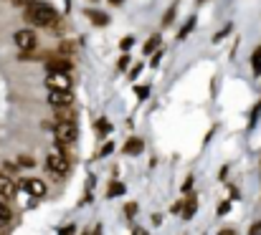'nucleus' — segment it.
Segmentation results:
<instances>
[{
    "mask_svg": "<svg viewBox=\"0 0 261 235\" xmlns=\"http://www.w3.org/2000/svg\"><path fill=\"white\" fill-rule=\"evenodd\" d=\"M228 210H231V202H228V200H223V202H221V208H218V215H226Z\"/></svg>",
    "mask_w": 261,
    "mask_h": 235,
    "instance_id": "a878e982",
    "label": "nucleus"
},
{
    "mask_svg": "<svg viewBox=\"0 0 261 235\" xmlns=\"http://www.w3.org/2000/svg\"><path fill=\"white\" fill-rule=\"evenodd\" d=\"M218 235H236V233H233V230H221Z\"/></svg>",
    "mask_w": 261,
    "mask_h": 235,
    "instance_id": "c9c22d12",
    "label": "nucleus"
},
{
    "mask_svg": "<svg viewBox=\"0 0 261 235\" xmlns=\"http://www.w3.org/2000/svg\"><path fill=\"white\" fill-rule=\"evenodd\" d=\"M15 182L10 180V177H5V174H0V195L3 197H10V195H15Z\"/></svg>",
    "mask_w": 261,
    "mask_h": 235,
    "instance_id": "9d476101",
    "label": "nucleus"
},
{
    "mask_svg": "<svg viewBox=\"0 0 261 235\" xmlns=\"http://www.w3.org/2000/svg\"><path fill=\"white\" fill-rule=\"evenodd\" d=\"M135 235H137V233H135Z\"/></svg>",
    "mask_w": 261,
    "mask_h": 235,
    "instance_id": "58836bf2",
    "label": "nucleus"
},
{
    "mask_svg": "<svg viewBox=\"0 0 261 235\" xmlns=\"http://www.w3.org/2000/svg\"><path fill=\"white\" fill-rule=\"evenodd\" d=\"M193 25H195V18H188V23H185V25L180 28V33H177V38L182 41V38H185V36H188V33L193 31Z\"/></svg>",
    "mask_w": 261,
    "mask_h": 235,
    "instance_id": "f3484780",
    "label": "nucleus"
},
{
    "mask_svg": "<svg viewBox=\"0 0 261 235\" xmlns=\"http://www.w3.org/2000/svg\"><path fill=\"white\" fill-rule=\"evenodd\" d=\"M46 83H48V89H51V91H69L71 78L66 76V74H48Z\"/></svg>",
    "mask_w": 261,
    "mask_h": 235,
    "instance_id": "423d86ee",
    "label": "nucleus"
},
{
    "mask_svg": "<svg viewBox=\"0 0 261 235\" xmlns=\"http://www.w3.org/2000/svg\"><path fill=\"white\" fill-rule=\"evenodd\" d=\"M137 213H140V208H137V205H135V202H129V205H127V208H124V215H127V218H135V215H137Z\"/></svg>",
    "mask_w": 261,
    "mask_h": 235,
    "instance_id": "4be33fe9",
    "label": "nucleus"
},
{
    "mask_svg": "<svg viewBox=\"0 0 261 235\" xmlns=\"http://www.w3.org/2000/svg\"><path fill=\"white\" fill-rule=\"evenodd\" d=\"M198 3H205V0H198Z\"/></svg>",
    "mask_w": 261,
    "mask_h": 235,
    "instance_id": "4c0bfd02",
    "label": "nucleus"
},
{
    "mask_svg": "<svg viewBox=\"0 0 261 235\" xmlns=\"http://www.w3.org/2000/svg\"><path fill=\"white\" fill-rule=\"evenodd\" d=\"M25 20L36 23V25H48L51 28L54 23H59V13L51 5H46V3H36V5H31L25 10Z\"/></svg>",
    "mask_w": 261,
    "mask_h": 235,
    "instance_id": "f257e3e1",
    "label": "nucleus"
},
{
    "mask_svg": "<svg viewBox=\"0 0 261 235\" xmlns=\"http://www.w3.org/2000/svg\"><path fill=\"white\" fill-rule=\"evenodd\" d=\"M94 132H96L99 137H107V134L112 132V124H109L107 119H96V122H94Z\"/></svg>",
    "mask_w": 261,
    "mask_h": 235,
    "instance_id": "4468645a",
    "label": "nucleus"
},
{
    "mask_svg": "<svg viewBox=\"0 0 261 235\" xmlns=\"http://www.w3.org/2000/svg\"><path fill=\"white\" fill-rule=\"evenodd\" d=\"M13 41H15V46H18L20 51H33V48L38 46V38H36L33 31H18V33L13 36Z\"/></svg>",
    "mask_w": 261,
    "mask_h": 235,
    "instance_id": "7ed1b4c3",
    "label": "nucleus"
},
{
    "mask_svg": "<svg viewBox=\"0 0 261 235\" xmlns=\"http://www.w3.org/2000/svg\"><path fill=\"white\" fill-rule=\"evenodd\" d=\"M182 190H185V192H190V190H193V177H188V180H185V185H182Z\"/></svg>",
    "mask_w": 261,
    "mask_h": 235,
    "instance_id": "c756f323",
    "label": "nucleus"
},
{
    "mask_svg": "<svg viewBox=\"0 0 261 235\" xmlns=\"http://www.w3.org/2000/svg\"><path fill=\"white\" fill-rule=\"evenodd\" d=\"M158 43H160V36H150L147 43H145V53H152L158 48Z\"/></svg>",
    "mask_w": 261,
    "mask_h": 235,
    "instance_id": "a211bd4d",
    "label": "nucleus"
},
{
    "mask_svg": "<svg viewBox=\"0 0 261 235\" xmlns=\"http://www.w3.org/2000/svg\"><path fill=\"white\" fill-rule=\"evenodd\" d=\"M195 208H198V197H195V195H190V197L185 200V208H182V213H180V215H182V218H193V215H195Z\"/></svg>",
    "mask_w": 261,
    "mask_h": 235,
    "instance_id": "ddd939ff",
    "label": "nucleus"
},
{
    "mask_svg": "<svg viewBox=\"0 0 261 235\" xmlns=\"http://www.w3.org/2000/svg\"><path fill=\"white\" fill-rule=\"evenodd\" d=\"M147 94H150L147 86H140V89H137V96H140V99H147Z\"/></svg>",
    "mask_w": 261,
    "mask_h": 235,
    "instance_id": "cd10ccee",
    "label": "nucleus"
},
{
    "mask_svg": "<svg viewBox=\"0 0 261 235\" xmlns=\"http://www.w3.org/2000/svg\"><path fill=\"white\" fill-rule=\"evenodd\" d=\"M122 192H124V185H122V182H112L109 190H107V197H117V195H122Z\"/></svg>",
    "mask_w": 261,
    "mask_h": 235,
    "instance_id": "2eb2a0df",
    "label": "nucleus"
},
{
    "mask_svg": "<svg viewBox=\"0 0 261 235\" xmlns=\"http://www.w3.org/2000/svg\"><path fill=\"white\" fill-rule=\"evenodd\" d=\"M74 230H76V225H69V228L61 230V235H74Z\"/></svg>",
    "mask_w": 261,
    "mask_h": 235,
    "instance_id": "2f4dec72",
    "label": "nucleus"
},
{
    "mask_svg": "<svg viewBox=\"0 0 261 235\" xmlns=\"http://www.w3.org/2000/svg\"><path fill=\"white\" fill-rule=\"evenodd\" d=\"M160 223H163V215L155 213V215H152V225H160Z\"/></svg>",
    "mask_w": 261,
    "mask_h": 235,
    "instance_id": "f704fd0d",
    "label": "nucleus"
},
{
    "mask_svg": "<svg viewBox=\"0 0 261 235\" xmlns=\"http://www.w3.org/2000/svg\"><path fill=\"white\" fill-rule=\"evenodd\" d=\"M109 3H112V5H122L124 0H109Z\"/></svg>",
    "mask_w": 261,
    "mask_h": 235,
    "instance_id": "e433bc0d",
    "label": "nucleus"
},
{
    "mask_svg": "<svg viewBox=\"0 0 261 235\" xmlns=\"http://www.w3.org/2000/svg\"><path fill=\"white\" fill-rule=\"evenodd\" d=\"M175 13H177V5H170V8H168V13L163 15V25H173Z\"/></svg>",
    "mask_w": 261,
    "mask_h": 235,
    "instance_id": "dca6fc26",
    "label": "nucleus"
},
{
    "mask_svg": "<svg viewBox=\"0 0 261 235\" xmlns=\"http://www.w3.org/2000/svg\"><path fill=\"white\" fill-rule=\"evenodd\" d=\"M132 43H135V38H132V36H124V38H122V43H119V48H122V51H129V48H132Z\"/></svg>",
    "mask_w": 261,
    "mask_h": 235,
    "instance_id": "412c9836",
    "label": "nucleus"
},
{
    "mask_svg": "<svg viewBox=\"0 0 261 235\" xmlns=\"http://www.w3.org/2000/svg\"><path fill=\"white\" fill-rule=\"evenodd\" d=\"M20 190H25V192L33 195V197H43V195H46V185H43L41 180H23V182H20Z\"/></svg>",
    "mask_w": 261,
    "mask_h": 235,
    "instance_id": "6e6552de",
    "label": "nucleus"
},
{
    "mask_svg": "<svg viewBox=\"0 0 261 235\" xmlns=\"http://www.w3.org/2000/svg\"><path fill=\"white\" fill-rule=\"evenodd\" d=\"M38 0H13V5H20V8H31V5H36Z\"/></svg>",
    "mask_w": 261,
    "mask_h": 235,
    "instance_id": "393cba45",
    "label": "nucleus"
},
{
    "mask_svg": "<svg viewBox=\"0 0 261 235\" xmlns=\"http://www.w3.org/2000/svg\"><path fill=\"white\" fill-rule=\"evenodd\" d=\"M48 104H51L54 109L74 106V94H71V91H51V94H48Z\"/></svg>",
    "mask_w": 261,
    "mask_h": 235,
    "instance_id": "39448f33",
    "label": "nucleus"
},
{
    "mask_svg": "<svg viewBox=\"0 0 261 235\" xmlns=\"http://www.w3.org/2000/svg\"><path fill=\"white\" fill-rule=\"evenodd\" d=\"M71 51H74V46H71L69 41H64V43H61V53H71Z\"/></svg>",
    "mask_w": 261,
    "mask_h": 235,
    "instance_id": "bb28decb",
    "label": "nucleus"
},
{
    "mask_svg": "<svg viewBox=\"0 0 261 235\" xmlns=\"http://www.w3.org/2000/svg\"><path fill=\"white\" fill-rule=\"evenodd\" d=\"M127 66H129V56H122V58L117 61V69H119V71H124Z\"/></svg>",
    "mask_w": 261,
    "mask_h": 235,
    "instance_id": "b1692460",
    "label": "nucleus"
},
{
    "mask_svg": "<svg viewBox=\"0 0 261 235\" xmlns=\"http://www.w3.org/2000/svg\"><path fill=\"white\" fill-rule=\"evenodd\" d=\"M3 167H5V172H15V169H18L15 162H3Z\"/></svg>",
    "mask_w": 261,
    "mask_h": 235,
    "instance_id": "c85d7f7f",
    "label": "nucleus"
},
{
    "mask_svg": "<svg viewBox=\"0 0 261 235\" xmlns=\"http://www.w3.org/2000/svg\"><path fill=\"white\" fill-rule=\"evenodd\" d=\"M18 167H25V169H31V167H36V162H33L31 157H18Z\"/></svg>",
    "mask_w": 261,
    "mask_h": 235,
    "instance_id": "aec40b11",
    "label": "nucleus"
},
{
    "mask_svg": "<svg viewBox=\"0 0 261 235\" xmlns=\"http://www.w3.org/2000/svg\"><path fill=\"white\" fill-rule=\"evenodd\" d=\"M48 74H66L71 69V58H64V56H56V58H48L46 64Z\"/></svg>",
    "mask_w": 261,
    "mask_h": 235,
    "instance_id": "0eeeda50",
    "label": "nucleus"
},
{
    "mask_svg": "<svg viewBox=\"0 0 261 235\" xmlns=\"http://www.w3.org/2000/svg\"><path fill=\"white\" fill-rule=\"evenodd\" d=\"M140 71H142V66H140V64H137V66H135V69H132V71H129V76H132V78H137V74H140Z\"/></svg>",
    "mask_w": 261,
    "mask_h": 235,
    "instance_id": "473e14b6",
    "label": "nucleus"
},
{
    "mask_svg": "<svg viewBox=\"0 0 261 235\" xmlns=\"http://www.w3.org/2000/svg\"><path fill=\"white\" fill-rule=\"evenodd\" d=\"M112 152H114V144H112V142H107V144L99 150V157H107V155H112Z\"/></svg>",
    "mask_w": 261,
    "mask_h": 235,
    "instance_id": "5701e85b",
    "label": "nucleus"
},
{
    "mask_svg": "<svg viewBox=\"0 0 261 235\" xmlns=\"http://www.w3.org/2000/svg\"><path fill=\"white\" fill-rule=\"evenodd\" d=\"M54 111H56V122L76 124V106H61V109H54Z\"/></svg>",
    "mask_w": 261,
    "mask_h": 235,
    "instance_id": "1a4fd4ad",
    "label": "nucleus"
},
{
    "mask_svg": "<svg viewBox=\"0 0 261 235\" xmlns=\"http://www.w3.org/2000/svg\"><path fill=\"white\" fill-rule=\"evenodd\" d=\"M142 150H145L142 139H135V137H132V139H129V142L124 144V155H140Z\"/></svg>",
    "mask_w": 261,
    "mask_h": 235,
    "instance_id": "f8f14e48",
    "label": "nucleus"
},
{
    "mask_svg": "<svg viewBox=\"0 0 261 235\" xmlns=\"http://www.w3.org/2000/svg\"><path fill=\"white\" fill-rule=\"evenodd\" d=\"M182 205H185V202H180V200H177V202L173 205V213H175V215H177V213H182Z\"/></svg>",
    "mask_w": 261,
    "mask_h": 235,
    "instance_id": "7c9ffc66",
    "label": "nucleus"
},
{
    "mask_svg": "<svg viewBox=\"0 0 261 235\" xmlns=\"http://www.w3.org/2000/svg\"><path fill=\"white\" fill-rule=\"evenodd\" d=\"M87 18L89 20H94L96 25H107V23H109V15L101 13V10H94V8H89L87 10Z\"/></svg>",
    "mask_w": 261,
    "mask_h": 235,
    "instance_id": "9b49d317",
    "label": "nucleus"
},
{
    "mask_svg": "<svg viewBox=\"0 0 261 235\" xmlns=\"http://www.w3.org/2000/svg\"><path fill=\"white\" fill-rule=\"evenodd\" d=\"M249 235H261V223H256V225L251 228V233H249Z\"/></svg>",
    "mask_w": 261,
    "mask_h": 235,
    "instance_id": "72a5a7b5",
    "label": "nucleus"
},
{
    "mask_svg": "<svg viewBox=\"0 0 261 235\" xmlns=\"http://www.w3.org/2000/svg\"><path fill=\"white\" fill-rule=\"evenodd\" d=\"M54 132H56V139H59V144H64V147H66L69 142H74V139H76V134H79L76 124H71V122H56Z\"/></svg>",
    "mask_w": 261,
    "mask_h": 235,
    "instance_id": "f03ea898",
    "label": "nucleus"
},
{
    "mask_svg": "<svg viewBox=\"0 0 261 235\" xmlns=\"http://www.w3.org/2000/svg\"><path fill=\"white\" fill-rule=\"evenodd\" d=\"M46 167H48L51 174H66L69 172V159L64 155H59V152H54V155H48V159H46Z\"/></svg>",
    "mask_w": 261,
    "mask_h": 235,
    "instance_id": "20e7f679",
    "label": "nucleus"
},
{
    "mask_svg": "<svg viewBox=\"0 0 261 235\" xmlns=\"http://www.w3.org/2000/svg\"><path fill=\"white\" fill-rule=\"evenodd\" d=\"M10 220V208L5 205V200H0V223H8Z\"/></svg>",
    "mask_w": 261,
    "mask_h": 235,
    "instance_id": "6ab92c4d",
    "label": "nucleus"
}]
</instances>
